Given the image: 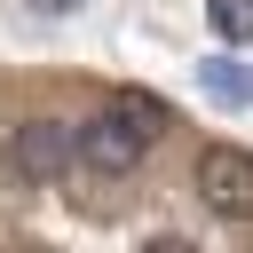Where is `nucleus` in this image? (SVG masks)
I'll list each match as a JSON object with an SVG mask.
<instances>
[{"label": "nucleus", "instance_id": "nucleus-1", "mask_svg": "<svg viewBox=\"0 0 253 253\" xmlns=\"http://www.w3.org/2000/svg\"><path fill=\"white\" fill-rule=\"evenodd\" d=\"M71 158L87 166V174H103V182H119V174H134L142 158H150V134L126 119V111H95V119H79L71 126Z\"/></svg>", "mask_w": 253, "mask_h": 253}, {"label": "nucleus", "instance_id": "nucleus-2", "mask_svg": "<svg viewBox=\"0 0 253 253\" xmlns=\"http://www.w3.org/2000/svg\"><path fill=\"white\" fill-rule=\"evenodd\" d=\"M190 190H198L213 213L253 221V150H237V142H206L198 166H190Z\"/></svg>", "mask_w": 253, "mask_h": 253}, {"label": "nucleus", "instance_id": "nucleus-3", "mask_svg": "<svg viewBox=\"0 0 253 253\" xmlns=\"http://www.w3.org/2000/svg\"><path fill=\"white\" fill-rule=\"evenodd\" d=\"M16 166L32 174V182H63L79 158H71V126L63 119H24L16 126Z\"/></svg>", "mask_w": 253, "mask_h": 253}, {"label": "nucleus", "instance_id": "nucleus-4", "mask_svg": "<svg viewBox=\"0 0 253 253\" xmlns=\"http://www.w3.org/2000/svg\"><path fill=\"white\" fill-rule=\"evenodd\" d=\"M198 79H206V95H213L221 111H245V103H253V71H245L237 55H213V63L198 71Z\"/></svg>", "mask_w": 253, "mask_h": 253}, {"label": "nucleus", "instance_id": "nucleus-5", "mask_svg": "<svg viewBox=\"0 0 253 253\" xmlns=\"http://www.w3.org/2000/svg\"><path fill=\"white\" fill-rule=\"evenodd\" d=\"M111 111H126V119H134V126H142L150 142H158V134L174 126V119H166V103H158L150 87H111Z\"/></svg>", "mask_w": 253, "mask_h": 253}, {"label": "nucleus", "instance_id": "nucleus-6", "mask_svg": "<svg viewBox=\"0 0 253 253\" xmlns=\"http://www.w3.org/2000/svg\"><path fill=\"white\" fill-rule=\"evenodd\" d=\"M206 24L221 47H253V0H206Z\"/></svg>", "mask_w": 253, "mask_h": 253}, {"label": "nucleus", "instance_id": "nucleus-7", "mask_svg": "<svg viewBox=\"0 0 253 253\" xmlns=\"http://www.w3.org/2000/svg\"><path fill=\"white\" fill-rule=\"evenodd\" d=\"M32 8H40V16H71L79 0H32Z\"/></svg>", "mask_w": 253, "mask_h": 253}]
</instances>
